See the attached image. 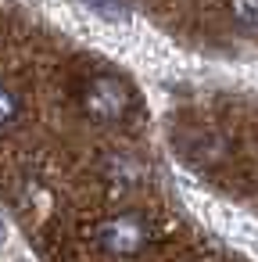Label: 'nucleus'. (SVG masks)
<instances>
[{
    "label": "nucleus",
    "instance_id": "nucleus-1",
    "mask_svg": "<svg viewBox=\"0 0 258 262\" xmlns=\"http://www.w3.org/2000/svg\"><path fill=\"white\" fill-rule=\"evenodd\" d=\"M79 108L90 122H101V126H122L136 115V90L126 76L119 72H90L83 79V90H79Z\"/></svg>",
    "mask_w": 258,
    "mask_h": 262
},
{
    "label": "nucleus",
    "instance_id": "nucleus-2",
    "mask_svg": "<svg viewBox=\"0 0 258 262\" xmlns=\"http://www.w3.org/2000/svg\"><path fill=\"white\" fill-rule=\"evenodd\" d=\"M93 241L111 258H136L151 244V223H147V215H140L133 208H122V212L97 223Z\"/></svg>",
    "mask_w": 258,
    "mask_h": 262
},
{
    "label": "nucleus",
    "instance_id": "nucleus-3",
    "mask_svg": "<svg viewBox=\"0 0 258 262\" xmlns=\"http://www.w3.org/2000/svg\"><path fill=\"white\" fill-rule=\"evenodd\" d=\"M22 115H26V104H22L18 90H15L11 83L0 79V133L15 129V126L22 122Z\"/></svg>",
    "mask_w": 258,
    "mask_h": 262
},
{
    "label": "nucleus",
    "instance_id": "nucleus-4",
    "mask_svg": "<svg viewBox=\"0 0 258 262\" xmlns=\"http://www.w3.org/2000/svg\"><path fill=\"white\" fill-rule=\"evenodd\" d=\"M108 180L115 183V187H136L140 180H144V165L136 162V158H129V155H115V158H108Z\"/></svg>",
    "mask_w": 258,
    "mask_h": 262
},
{
    "label": "nucleus",
    "instance_id": "nucleus-5",
    "mask_svg": "<svg viewBox=\"0 0 258 262\" xmlns=\"http://www.w3.org/2000/svg\"><path fill=\"white\" fill-rule=\"evenodd\" d=\"M226 8H229V18L244 33H254L258 36V0H226Z\"/></svg>",
    "mask_w": 258,
    "mask_h": 262
},
{
    "label": "nucleus",
    "instance_id": "nucleus-6",
    "mask_svg": "<svg viewBox=\"0 0 258 262\" xmlns=\"http://www.w3.org/2000/svg\"><path fill=\"white\" fill-rule=\"evenodd\" d=\"M83 4L93 11V15H101L104 22H129V8H126V0H83Z\"/></svg>",
    "mask_w": 258,
    "mask_h": 262
},
{
    "label": "nucleus",
    "instance_id": "nucleus-7",
    "mask_svg": "<svg viewBox=\"0 0 258 262\" xmlns=\"http://www.w3.org/2000/svg\"><path fill=\"white\" fill-rule=\"evenodd\" d=\"M197 262H219V258H212V255H204V258H197Z\"/></svg>",
    "mask_w": 258,
    "mask_h": 262
},
{
    "label": "nucleus",
    "instance_id": "nucleus-8",
    "mask_svg": "<svg viewBox=\"0 0 258 262\" xmlns=\"http://www.w3.org/2000/svg\"><path fill=\"white\" fill-rule=\"evenodd\" d=\"M0 244H4V219H0Z\"/></svg>",
    "mask_w": 258,
    "mask_h": 262
}]
</instances>
